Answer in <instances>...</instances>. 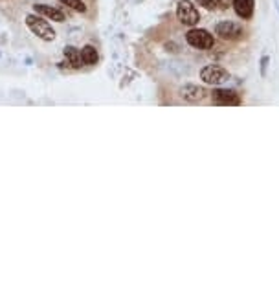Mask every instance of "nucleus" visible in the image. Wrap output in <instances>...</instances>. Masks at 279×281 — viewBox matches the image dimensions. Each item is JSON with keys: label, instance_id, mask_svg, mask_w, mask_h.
Here are the masks:
<instances>
[{"label": "nucleus", "instance_id": "obj_1", "mask_svg": "<svg viewBox=\"0 0 279 281\" xmlns=\"http://www.w3.org/2000/svg\"><path fill=\"white\" fill-rule=\"evenodd\" d=\"M26 26L31 30V33H35V35H37L39 39H43V41H53V39H55V30L46 22L43 17L28 15L26 17Z\"/></svg>", "mask_w": 279, "mask_h": 281}, {"label": "nucleus", "instance_id": "obj_2", "mask_svg": "<svg viewBox=\"0 0 279 281\" xmlns=\"http://www.w3.org/2000/svg\"><path fill=\"white\" fill-rule=\"evenodd\" d=\"M200 79L204 83L213 85V86H219V85L226 83L230 79V74H228L226 68L222 66H217V65H208L200 70Z\"/></svg>", "mask_w": 279, "mask_h": 281}, {"label": "nucleus", "instance_id": "obj_3", "mask_svg": "<svg viewBox=\"0 0 279 281\" xmlns=\"http://www.w3.org/2000/svg\"><path fill=\"white\" fill-rule=\"evenodd\" d=\"M176 17H178V21H180L182 24H186V26H196L198 21H200L198 9H196L195 4L189 2V0H180V2H178V6H176Z\"/></svg>", "mask_w": 279, "mask_h": 281}, {"label": "nucleus", "instance_id": "obj_4", "mask_svg": "<svg viewBox=\"0 0 279 281\" xmlns=\"http://www.w3.org/2000/svg\"><path fill=\"white\" fill-rule=\"evenodd\" d=\"M186 41H188L193 48H198V50H208V48H212V46L215 44V39H213L212 33L206 30H198V28L189 30L188 33H186Z\"/></svg>", "mask_w": 279, "mask_h": 281}, {"label": "nucleus", "instance_id": "obj_5", "mask_svg": "<svg viewBox=\"0 0 279 281\" xmlns=\"http://www.w3.org/2000/svg\"><path fill=\"white\" fill-rule=\"evenodd\" d=\"M215 33L224 41H235V39L242 37V26L232 22V21H222V22L217 24Z\"/></svg>", "mask_w": 279, "mask_h": 281}, {"label": "nucleus", "instance_id": "obj_6", "mask_svg": "<svg viewBox=\"0 0 279 281\" xmlns=\"http://www.w3.org/2000/svg\"><path fill=\"white\" fill-rule=\"evenodd\" d=\"M213 103L215 105H241V98L235 90H230V88H217L213 90Z\"/></svg>", "mask_w": 279, "mask_h": 281}, {"label": "nucleus", "instance_id": "obj_7", "mask_svg": "<svg viewBox=\"0 0 279 281\" xmlns=\"http://www.w3.org/2000/svg\"><path fill=\"white\" fill-rule=\"evenodd\" d=\"M254 8H256V2H254V0H234L235 13L241 17V19H252Z\"/></svg>", "mask_w": 279, "mask_h": 281}, {"label": "nucleus", "instance_id": "obj_8", "mask_svg": "<svg viewBox=\"0 0 279 281\" xmlns=\"http://www.w3.org/2000/svg\"><path fill=\"white\" fill-rule=\"evenodd\" d=\"M180 96L188 101H200L206 96V90L202 86H196V85H186L180 88Z\"/></svg>", "mask_w": 279, "mask_h": 281}, {"label": "nucleus", "instance_id": "obj_9", "mask_svg": "<svg viewBox=\"0 0 279 281\" xmlns=\"http://www.w3.org/2000/svg\"><path fill=\"white\" fill-rule=\"evenodd\" d=\"M35 11L41 13V15H46L48 19H52L55 22H63L64 21V13L57 8H50V6H46V4H39L35 6Z\"/></svg>", "mask_w": 279, "mask_h": 281}, {"label": "nucleus", "instance_id": "obj_10", "mask_svg": "<svg viewBox=\"0 0 279 281\" xmlns=\"http://www.w3.org/2000/svg\"><path fill=\"white\" fill-rule=\"evenodd\" d=\"M64 57H66L68 65L74 66V68H79L81 63H83V59H81V52L76 50L74 46H66V48H64Z\"/></svg>", "mask_w": 279, "mask_h": 281}, {"label": "nucleus", "instance_id": "obj_11", "mask_svg": "<svg viewBox=\"0 0 279 281\" xmlns=\"http://www.w3.org/2000/svg\"><path fill=\"white\" fill-rule=\"evenodd\" d=\"M81 59H83V65H96L98 63V52H96V48L90 44H86L81 50Z\"/></svg>", "mask_w": 279, "mask_h": 281}, {"label": "nucleus", "instance_id": "obj_12", "mask_svg": "<svg viewBox=\"0 0 279 281\" xmlns=\"http://www.w3.org/2000/svg\"><path fill=\"white\" fill-rule=\"evenodd\" d=\"M59 2H63V4L68 6V8L76 9V11H81V13L86 11V6H85L83 0H59Z\"/></svg>", "mask_w": 279, "mask_h": 281}, {"label": "nucleus", "instance_id": "obj_13", "mask_svg": "<svg viewBox=\"0 0 279 281\" xmlns=\"http://www.w3.org/2000/svg\"><path fill=\"white\" fill-rule=\"evenodd\" d=\"M196 4H198V6H202V8H206V9H215V8H217L215 0H196Z\"/></svg>", "mask_w": 279, "mask_h": 281}, {"label": "nucleus", "instance_id": "obj_14", "mask_svg": "<svg viewBox=\"0 0 279 281\" xmlns=\"http://www.w3.org/2000/svg\"><path fill=\"white\" fill-rule=\"evenodd\" d=\"M215 4H217V6H220V8H228L230 0H215Z\"/></svg>", "mask_w": 279, "mask_h": 281}, {"label": "nucleus", "instance_id": "obj_15", "mask_svg": "<svg viewBox=\"0 0 279 281\" xmlns=\"http://www.w3.org/2000/svg\"><path fill=\"white\" fill-rule=\"evenodd\" d=\"M266 65H268V57H263V76L264 72H266Z\"/></svg>", "mask_w": 279, "mask_h": 281}]
</instances>
